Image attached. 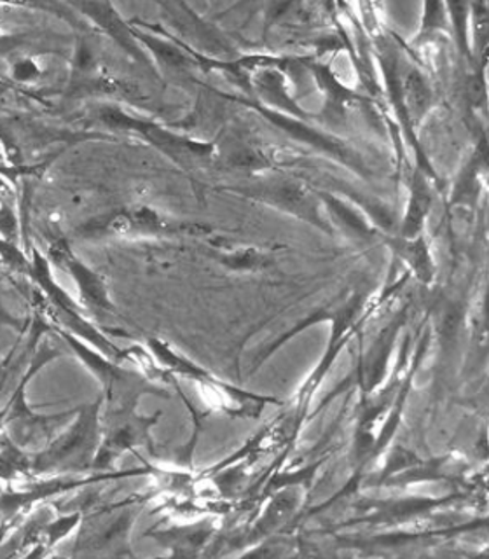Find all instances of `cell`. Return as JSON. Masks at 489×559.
Returning a JSON list of instances; mask_svg holds the SVG:
<instances>
[{"instance_id":"6da1fadb","label":"cell","mask_w":489,"mask_h":559,"mask_svg":"<svg viewBox=\"0 0 489 559\" xmlns=\"http://www.w3.org/2000/svg\"><path fill=\"white\" fill-rule=\"evenodd\" d=\"M154 491L135 493L124 498L121 502L102 503L98 491H81L75 497L57 498V502L49 506L57 511H81L83 518L79 523L77 537L74 547L70 550L72 558L83 556H135L131 550L130 535L133 524L140 512L154 498Z\"/></svg>"},{"instance_id":"5bb4252c","label":"cell","mask_w":489,"mask_h":559,"mask_svg":"<svg viewBox=\"0 0 489 559\" xmlns=\"http://www.w3.org/2000/svg\"><path fill=\"white\" fill-rule=\"evenodd\" d=\"M9 180L0 175V236L8 241L23 245L22 218L17 210L16 192Z\"/></svg>"},{"instance_id":"7c38bea8","label":"cell","mask_w":489,"mask_h":559,"mask_svg":"<svg viewBox=\"0 0 489 559\" xmlns=\"http://www.w3.org/2000/svg\"><path fill=\"white\" fill-rule=\"evenodd\" d=\"M57 34L46 31H17L0 34V57L11 61L20 57H43L60 51Z\"/></svg>"},{"instance_id":"30bf717a","label":"cell","mask_w":489,"mask_h":559,"mask_svg":"<svg viewBox=\"0 0 489 559\" xmlns=\"http://www.w3.org/2000/svg\"><path fill=\"white\" fill-rule=\"evenodd\" d=\"M46 259H48L51 266L65 271L67 275L74 278L79 297H81V305L87 311H92L95 317H100V319L114 314V305L110 301L109 288H107L104 276L98 275L95 270L84 264L72 252L67 238H63V236L52 238L48 252H46Z\"/></svg>"},{"instance_id":"9c48e42d","label":"cell","mask_w":489,"mask_h":559,"mask_svg":"<svg viewBox=\"0 0 489 559\" xmlns=\"http://www.w3.org/2000/svg\"><path fill=\"white\" fill-rule=\"evenodd\" d=\"M159 418L162 413H156L154 416H140L135 411H131L118 418L102 421V441L96 451L92 471H110L116 460L121 459L127 451H133L136 448H147L153 451L151 428Z\"/></svg>"},{"instance_id":"7a4b0ae2","label":"cell","mask_w":489,"mask_h":559,"mask_svg":"<svg viewBox=\"0 0 489 559\" xmlns=\"http://www.w3.org/2000/svg\"><path fill=\"white\" fill-rule=\"evenodd\" d=\"M83 139V133L52 127L31 114L0 109V175L13 186L37 183L63 148Z\"/></svg>"},{"instance_id":"5b68a950","label":"cell","mask_w":489,"mask_h":559,"mask_svg":"<svg viewBox=\"0 0 489 559\" xmlns=\"http://www.w3.org/2000/svg\"><path fill=\"white\" fill-rule=\"evenodd\" d=\"M60 334L61 340L65 341L79 360L96 376V380L100 381L104 389V406L105 419L118 418V416L127 415L131 411H135L136 402L145 393H156L159 397H168L163 390L156 389L145 376L139 372L130 371L127 367H122L119 362H110L107 358L95 354L92 348H87L83 341H79L77 336L70 334L69 331L55 328Z\"/></svg>"},{"instance_id":"4fadbf2b","label":"cell","mask_w":489,"mask_h":559,"mask_svg":"<svg viewBox=\"0 0 489 559\" xmlns=\"http://www.w3.org/2000/svg\"><path fill=\"white\" fill-rule=\"evenodd\" d=\"M26 477H34L31 451L22 450L4 432H0V483L11 486Z\"/></svg>"},{"instance_id":"9a60e30c","label":"cell","mask_w":489,"mask_h":559,"mask_svg":"<svg viewBox=\"0 0 489 559\" xmlns=\"http://www.w3.org/2000/svg\"><path fill=\"white\" fill-rule=\"evenodd\" d=\"M9 70H11V79L20 86H26V84L35 86L43 81V69L37 63V57H31V55L9 61Z\"/></svg>"},{"instance_id":"8992f818","label":"cell","mask_w":489,"mask_h":559,"mask_svg":"<svg viewBox=\"0 0 489 559\" xmlns=\"http://www.w3.org/2000/svg\"><path fill=\"white\" fill-rule=\"evenodd\" d=\"M28 253H31L32 262L28 280L43 293V299L39 301L40 308H37V310L58 322L55 328L69 331L74 336L83 337L90 345L100 349L105 357L119 360L124 354L121 349L116 348L107 337L102 336L100 332L96 331L92 323L84 319L81 308L57 284V280L52 276V266L46 255H43L35 247H31Z\"/></svg>"},{"instance_id":"52a82bcc","label":"cell","mask_w":489,"mask_h":559,"mask_svg":"<svg viewBox=\"0 0 489 559\" xmlns=\"http://www.w3.org/2000/svg\"><path fill=\"white\" fill-rule=\"evenodd\" d=\"M114 477L118 476L105 474V472H95L93 476L86 477L43 476V479L35 477L20 488L5 486V489H0V546L4 544L9 533L16 530L28 518L35 507L46 506L55 498L63 497L70 491H79Z\"/></svg>"},{"instance_id":"277c9868","label":"cell","mask_w":489,"mask_h":559,"mask_svg":"<svg viewBox=\"0 0 489 559\" xmlns=\"http://www.w3.org/2000/svg\"><path fill=\"white\" fill-rule=\"evenodd\" d=\"M58 357H61V352L52 348L49 343L37 346L31 366L23 372L13 395L9 399L8 406H4L2 432L14 444L20 445L22 450L31 451V453L39 451L40 448L48 444L52 437L61 432L77 415L79 407L61 411V413H51V415H43V413H35L26 401V389H28L32 378L43 367L48 366L51 360Z\"/></svg>"},{"instance_id":"8fae6325","label":"cell","mask_w":489,"mask_h":559,"mask_svg":"<svg viewBox=\"0 0 489 559\" xmlns=\"http://www.w3.org/2000/svg\"><path fill=\"white\" fill-rule=\"evenodd\" d=\"M214 533V524L208 520H201L196 524L186 526H171V528H151L144 537L154 538L162 547L170 550L171 556H196L205 549Z\"/></svg>"},{"instance_id":"ba28073f","label":"cell","mask_w":489,"mask_h":559,"mask_svg":"<svg viewBox=\"0 0 489 559\" xmlns=\"http://www.w3.org/2000/svg\"><path fill=\"white\" fill-rule=\"evenodd\" d=\"M191 231L188 224L174 223L148 206L119 209L107 215L92 218L75 229L79 238L96 240L105 236H175Z\"/></svg>"},{"instance_id":"3957f363","label":"cell","mask_w":489,"mask_h":559,"mask_svg":"<svg viewBox=\"0 0 489 559\" xmlns=\"http://www.w3.org/2000/svg\"><path fill=\"white\" fill-rule=\"evenodd\" d=\"M104 399L79 406L77 415L48 444L32 453V476H81L90 472L102 441Z\"/></svg>"}]
</instances>
